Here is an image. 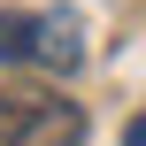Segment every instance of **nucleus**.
Returning <instances> with one entry per match:
<instances>
[{
	"label": "nucleus",
	"instance_id": "nucleus-4",
	"mask_svg": "<svg viewBox=\"0 0 146 146\" xmlns=\"http://www.w3.org/2000/svg\"><path fill=\"white\" fill-rule=\"evenodd\" d=\"M123 146H146V115H131V131H123Z\"/></svg>",
	"mask_w": 146,
	"mask_h": 146
},
{
	"label": "nucleus",
	"instance_id": "nucleus-2",
	"mask_svg": "<svg viewBox=\"0 0 146 146\" xmlns=\"http://www.w3.org/2000/svg\"><path fill=\"white\" fill-rule=\"evenodd\" d=\"M23 62L69 77V69L85 62V15H77V8H46V15H31V46H23Z\"/></svg>",
	"mask_w": 146,
	"mask_h": 146
},
{
	"label": "nucleus",
	"instance_id": "nucleus-1",
	"mask_svg": "<svg viewBox=\"0 0 146 146\" xmlns=\"http://www.w3.org/2000/svg\"><path fill=\"white\" fill-rule=\"evenodd\" d=\"M0 139L8 146H77L85 139V108L62 100V92L15 85V92H0Z\"/></svg>",
	"mask_w": 146,
	"mask_h": 146
},
{
	"label": "nucleus",
	"instance_id": "nucleus-3",
	"mask_svg": "<svg viewBox=\"0 0 146 146\" xmlns=\"http://www.w3.org/2000/svg\"><path fill=\"white\" fill-rule=\"evenodd\" d=\"M23 46H31V15H8V8H0V69L23 62Z\"/></svg>",
	"mask_w": 146,
	"mask_h": 146
}]
</instances>
